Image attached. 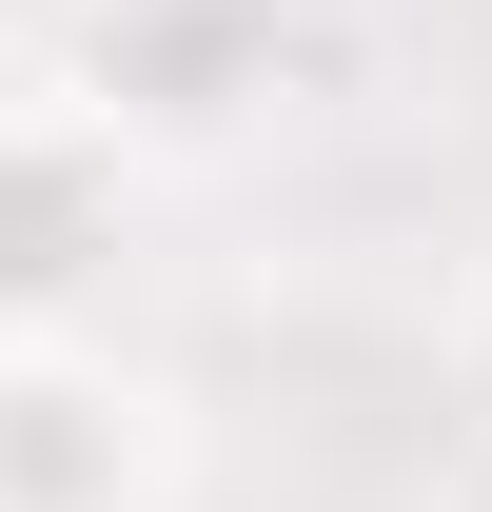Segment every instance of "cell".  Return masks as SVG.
<instances>
[{
	"mask_svg": "<svg viewBox=\"0 0 492 512\" xmlns=\"http://www.w3.org/2000/svg\"><path fill=\"white\" fill-rule=\"evenodd\" d=\"M433 512H492V414H473L453 453H433Z\"/></svg>",
	"mask_w": 492,
	"mask_h": 512,
	"instance_id": "obj_3",
	"label": "cell"
},
{
	"mask_svg": "<svg viewBox=\"0 0 492 512\" xmlns=\"http://www.w3.org/2000/svg\"><path fill=\"white\" fill-rule=\"evenodd\" d=\"M138 217H158V158L99 99H0V355L20 335H99Z\"/></svg>",
	"mask_w": 492,
	"mask_h": 512,
	"instance_id": "obj_1",
	"label": "cell"
},
{
	"mask_svg": "<svg viewBox=\"0 0 492 512\" xmlns=\"http://www.w3.org/2000/svg\"><path fill=\"white\" fill-rule=\"evenodd\" d=\"M197 414L119 335H20L0 355V512H178Z\"/></svg>",
	"mask_w": 492,
	"mask_h": 512,
	"instance_id": "obj_2",
	"label": "cell"
},
{
	"mask_svg": "<svg viewBox=\"0 0 492 512\" xmlns=\"http://www.w3.org/2000/svg\"><path fill=\"white\" fill-rule=\"evenodd\" d=\"M99 20H158V0H99Z\"/></svg>",
	"mask_w": 492,
	"mask_h": 512,
	"instance_id": "obj_4",
	"label": "cell"
}]
</instances>
